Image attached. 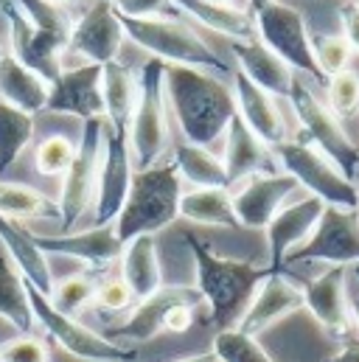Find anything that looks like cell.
Masks as SVG:
<instances>
[{
  "label": "cell",
  "mask_w": 359,
  "mask_h": 362,
  "mask_svg": "<svg viewBox=\"0 0 359 362\" xmlns=\"http://www.w3.org/2000/svg\"><path fill=\"white\" fill-rule=\"evenodd\" d=\"M163 88L166 104L172 107V115L188 144L211 146L225 135L230 118L236 115L233 90L208 71L166 65Z\"/></svg>",
  "instance_id": "1"
},
{
  "label": "cell",
  "mask_w": 359,
  "mask_h": 362,
  "mask_svg": "<svg viewBox=\"0 0 359 362\" xmlns=\"http://www.w3.org/2000/svg\"><path fill=\"white\" fill-rule=\"evenodd\" d=\"M185 245L191 250L194 270H196L194 286L199 289L202 303H208L213 326H219V332L233 329L239 317L245 315V309L250 306L256 289L272 272L269 267H259L256 262L219 256L196 236H185Z\"/></svg>",
  "instance_id": "2"
},
{
  "label": "cell",
  "mask_w": 359,
  "mask_h": 362,
  "mask_svg": "<svg viewBox=\"0 0 359 362\" xmlns=\"http://www.w3.org/2000/svg\"><path fill=\"white\" fill-rule=\"evenodd\" d=\"M182 180L175 163H158L152 169H135L129 194L118 219L112 222L121 245L135 236H155L180 219Z\"/></svg>",
  "instance_id": "3"
},
{
  "label": "cell",
  "mask_w": 359,
  "mask_h": 362,
  "mask_svg": "<svg viewBox=\"0 0 359 362\" xmlns=\"http://www.w3.org/2000/svg\"><path fill=\"white\" fill-rule=\"evenodd\" d=\"M121 17V14H118ZM124 37H129L138 48L160 59L163 65L196 68L208 74H228V62L185 23L169 17H121Z\"/></svg>",
  "instance_id": "4"
},
{
  "label": "cell",
  "mask_w": 359,
  "mask_h": 362,
  "mask_svg": "<svg viewBox=\"0 0 359 362\" xmlns=\"http://www.w3.org/2000/svg\"><path fill=\"white\" fill-rule=\"evenodd\" d=\"M166 65L160 59H146L138 74V101L132 110L126 144L135 169H152L163 163L169 152V104L163 88Z\"/></svg>",
  "instance_id": "5"
},
{
  "label": "cell",
  "mask_w": 359,
  "mask_h": 362,
  "mask_svg": "<svg viewBox=\"0 0 359 362\" xmlns=\"http://www.w3.org/2000/svg\"><path fill=\"white\" fill-rule=\"evenodd\" d=\"M275 163L281 172H286L298 185L309 191V197L323 199L326 205L337 208H357L359 188L351 177H346L317 146L309 141H281L272 146Z\"/></svg>",
  "instance_id": "6"
},
{
  "label": "cell",
  "mask_w": 359,
  "mask_h": 362,
  "mask_svg": "<svg viewBox=\"0 0 359 362\" xmlns=\"http://www.w3.org/2000/svg\"><path fill=\"white\" fill-rule=\"evenodd\" d=\"M286 98L292 101V110L298 115L300 129L306 132V141L317 146L346 177L354 180V175L359 172V149L351 141V135L346 132L343 121L314 95V90L303 82L300 74H295L292 90Z\"/></svg>",
  "instance_id": "7"
},
{
  "label": "cell",
  "mask_w": 359,
  "mask_h": 362,
  "mask_svg": "<svg viewBox=\"0 0 359 362\" xmlns=\"http://www.w3.org/2000/svg\"><path fill=\"white\" fill-rule=\"evenodd\" d=\"M28 303H31V315L34 323L42 326L51 340H57L68 354L79 357L88 362H135L138 351L135 349H124L118 343H112L110 337H101L98 332L88 329L79 317H71L65 312H59L48 295L37 292L28 284Z\"/></svg>",
  "instance_id": "8"
},
{
  "label": "cell",
  "mask_w": 359,
  "mask_h": 362,
  "mask_svg": "<svg viewBox=\"0 0 359 362\" xmlns=\"http://www.w3.org/2000/svg\"><path fill=\"white\" fill-rule=\"evenodd\" d=\"M101 160H104V118L85 121L82 138L76 144V158L62 177V191L57 202L62 233L73 230V225L88 214V208H93Z\"/></svg>",
  "instance_id": "9"
},
{
  "label": "cell",
  "mask_w": 359,
  "mask_h": 362,
  "mask_svg": "<svg viewBox=\"0 0 359 362\" xmlns=\"http://www.w3.org/2000/svg\"><path fill=\"white\" fill-rule=\"evenodd\" d=\"M253 20H256V37L275 57H281L295 74L309 76L314 82H326L312 54V37H309L306 20L298 8L275 0L261 11H256Z\"/></svg>",
  "instance_id": "10"
},
{
  "label": "cell",
  "mask_w": 359,
  "mask_h": 362,
  "mask_svg": "<svg viewBox=\"0 0 359 362\" xmlns=\"http://www.w3.org/2000/svg\"><path fill=\"white\" fill-rule=\"evenodd\" d=\"M303 262H326L331 267H359V211L326 205L314 233L289 253L286 264Z\"/></svg>",
  "instance_id": "11"
},
{
  "label": "cell",
  "mask_w": 359,
  "mask_h": 362,
  "mask_svg": "<svg viewBox=\"0 0 359 362\" xmlns=\"http://www.w3.org/2000/svg\"><path fill=\"white\" fill-rule=\"evenodd\" d=\"M0 11L8 23V54L17 62H23L25 68H31L34 74H40L45 82H54L62 74L65 45H59L54 37L42 34L37 25H31V20L23 14L17 0H3Z\"/></svg>",
  "instance_id": "12"
},
{
  "label": "cell",
  "mask_w": 359,
  "mask_h": 362,
  "mask_svg": "<svg viewBox=\"0 0 359 362\" xmlns=\"http://www.w3.org/2000/svg\"><path fill=\"white\" fill-rule=\"evenodd\" d=\"M135 175L129 144L124 135H115L104 124V160L98 172L95 199H93V225H112L124 208L129 194V182Z\"/></svg>",
  "instance_id": "13"
},
{
  "label": "cell",
  "mask_w": 359,
  "mask_h": 362,
  "mask_svg": "<svg viewBox=\"0 0 359 362\" xmlns=\"http://www.w3.org/2000/svg\"><path fill=\"white\" fill-rule=\"evenodd\" d=\"M182 303H191V306L202 303L199 289L191 286V284H163L155 295H149L146 300H138L132 306L129 317L115 332L112 343L124 346V343H149V340H155L158 334L166 332L169 315Z\"/></svg>",
  "instance_id": "14"
},
{
  "label": "cell",
  "mask_w": 359,
  "mask_h": 362,
  "mask_svg": "<svg viewBox=\"0 0 359 362\" xmlns=\"http://www.w3.org/2000/svg\"><path fill=\"white\" fill-rule=\"evenodd\" d=\"M124 45L121 17L107 0H95L88 11L73 23L68 51L88 59V65H107L115 62Z\"/></svg>",
  "instance_id": "15"
},
{
  "label": "cell",
  "mask_w": 359,
  "mask_h": 362,
  "mask_svg": "<svg viewBox=\"0 0 359 362\" xmlns=\"http://www.w3.org/2000/svg\"><path fill=\"white\" fill-rule=\"evenodd\" d=\"M300 289L306 309L331 337H346L351 332L354 309L348 298V267H329L317 278L306 281Z\"/></svg>",
  "instance_id": "16"
},
{
  "label": "cell",
  "mask_w": 359,
  "mask_h": 362,
  "mask_svg": "<svg viewBox=\"0 0 359 362\" xmlns=\"http://www.w3.org/2000/svg\"><path fill=\"white\" fill-rule=\"evenodd\" d=\"M323 208L326 202L317 199V197H306L300 202H292V205H283L267 228V250H269V272L278 275L286 267V259L289 253H295L317 228L320 216H323Z\"/></svg>",
  "instance_id": "17"
},
{
  "label": "cell",
  "mask_w": 359,
  "mask_h": 362,
  "mask_svg": "<svg viewBox=\"0 0 359 362\" xmlns=\"http://www.w3.org/2000/svg\"><path fill=\"white\" fill-rule=\"evenodd\" d=\"M303 306H306L303 289L295 281H289L283 272L267 275L264 284L256 289L250 306L245 309V315L239 317V323L233 329H239V332H245V334H250V337L259 340L275 323L286 320L289 315H295Z\"/></svg>",
  "instance_id": "18"
},
{
  "label": "cell",
  "mask_w": 359,
  "mask_h": 362,
  "mask_svg": "<svg viewBox=\"0 0 359 362\" xmlns=\"http://www.w3.org/2000/svg\"><path fill=\"white\" fill-rule=\"evenodd\" d=\"M295 188H298V182L292 180L286 172L256 175V177H247L245 182H239V188L230 191L239 228L264 230L272 222V216L283 208L286 197Z\"/></svg>",
  "instance_id": "19"
},
{
  "label": "cell",
  "mask_w": 359,
  "mask_h": 362,
  "mask_svg": "<svg viewBox=\"0 0 359 362\" xmlns=\"http://www.w3.org/2000/svg\"><path fill=\"white\" fill-rule=\"evenodd\" d=\"M48 112L76 115L82 121L104 118V95H101V65H79L62 68V74L51 82Z\"/></svg>",
  "instance_id": "20"
},
{
  "label": "cell",
  "mask_w": 359,
  "mask_h": 362,
  "mask_svg": "<svg viewBox=\"0 0 359 362\" xmlns=\"http://www.w3.org/2000/svg\"><path fill=\"white\" fill-rule=\"evenodd\" d=\"M37 247L48 256H68L82 262L90 270H107L112 262L121 259V239L112 225H93L88 230H68L59 236H34Z\"/></svg>",
  "instance_id": "21"
},
{
  "label": "cell",
  "mask_w": 359,
  "mask_h": 362,
  "mask_svg": "<svg viewBox=\"0 0 359 362\" xmlns=\"http://www.w3.org/2000/svg\"><path fill=\"white\" fill-rule=\"evenodd\" d=\"M225 172L230 188H236L239 182L256 175H272L281 172L272 155V146H267L239 115L230 118L228 129H225Z\"/></svg>",
  "instance_id": "22"
},
{
  "label": "cell",
  "mask_w": 359,
  "mask_h": 362,
  "mask_svg": "<svg viewBox=\"0 0 359 362\" xmlns=\"http://www.w3.org/2000/svg\"><path fill=\"white\" fill-rule=\"evenodd\" d=\"M233 98H236V115L267 146L286 141V124H283V115H281V107H278L275 95H269L259 85H253L245 74L236 71V76H233Z\"/></svg>",
  "instance_id": "23"
},
{
  "label": "cell",
  "mask_w": 359,
  "mask_h": 362,
  "mask_svg": "<svg viewBox=\"0 0 359 362\" xmlns=\"http://www.w3.org/2000/svg\"><path fill=\"white\" fill-rule=\"evenodd\" d=\"M0 245L6 256L14 262V267L20 270V275L25 278V284H31L37 292L51 298L54 275L48 267V256L34 242V233H28L17 219H8L0 214Z\"/></svg>",
  "instance_id": "24"
},
{
  "label": "cell",
  "mask_w": 359,
  "mask_h": 362,
  "mask_svg": "<svg viewBox=\"0 0 359 362\" xmlns=\"http://www.w3.org/2000/svg\"><path fill=\"white\" fill-rule=\"evenodd\" d=\"M233 57L239 62V74H245L253 85H259L269 95H289L295 71L281 57H275L259 37L233 42Z\"/></svg>",
  "instance_id": "25"
},
{
  "label": "cell",
  "mask_w": 359,
  "mask_h": 362,
  "mask_svg": "<svg viewBox=\"0 0 359 362\" xmlns=\"http://www.w3.org/2000/svg\"><path fill=\"white\" fill-rule=\"evenodd\" d=\"M101 95H104V124L115 132L124 135L129 132L132 110L138 101V76L129 65L121 59L107 62L101 68Z\"/></svg>",
  "instance_id": "26"
},
{
  "label": "cell",
  "mask_w": 359,
  "mask_h": 362,
  "mask_svg": "<svg viewBox=\"0 0 359 362\" xmlns=\"http://www.w3.org/2000/svg\"><path fill=\"white\" fill-rule=\"evenodd\" d=\"M121 281L132 289L135 300H146L163 286V267L155 236H135L121 250Z\"/></svg>",
  "instance_id": "27"
},
{
  "label": "cell",
  "mask_w": 359,
  "mask_h": 362,
  "mask_svg": "<svg viewBox=\"0 0 359 362\" xmlns=\"http://www.w3.org/2000/svg\"><path fill=\"white\" fill-rule=\"evenodd\" d=\"M48 93H51V82H45L40 74L17 62L8 51L0 57V98L3 101H8L11 107L28 115H37L45 110Z\"/></svg>",
  "instance_id": "28"
},
{
  "label": "cell",
  "mask_w": 359,
  "mask_h": 362,
  "mask_svg": "<svg viewBox=\"0 0 359 362\" xmlns=\"http://www.w3.org/2000/svg\"><path fill=\"white\" fill-rule=\"evenodd\" d=\"M172 6L182 8L191 20H196L199 25L233 40V42H245V40H256V20L247 8L236 6V3H208V0H172Z\"/></svg>",
  "instance_id": "29"
},
{
  "label": "cell",
  "mask_w": 359,
  "mask_h": 362,
  "mask_svg": "<svg viewBox=\"0 0 359 362\" xmlns=\"http://www.w3.org/2000/svg\"><path fill=\"white\" fill-rule=\"evenodd\" d=\"M180 216L211 228H239L230 188H191L182 191Z\"/></svg>",
  "instance_id": "30"
},
{
  "label": "cell",
  "mask_w": 359,
  "mask_h": 362,
  "mask_svg": "<svg viewBox=\"0 0 359 362\" xmlns=\"http://www.w3.org/2000/svg\"><path fill=\"white\" fill-rule=\"evenodd\" d=\"M0 320L6 326H11V332H17V334L34 332L28 284L6 253H0Z\"/></svg>",
  "instance_id": "31"
},
{
  "label": "cell",
  "mask_w": 359,
  "mask_h": 362,
  "mask_svg": "<svg viewBox=\"0 0 359 362\" xmlns=\"http://www.w3.org/2000/svg\"><path fill=\"white\" fill-rule=\"evenodd\" d=\"M180 180L191 182L194 188H230L228 172L222 158H216L208 146H196V144H180L175 146V160Z\"/></svg>",
  "instance_id": "32"
},
{
  "label": "cell",
  "mask_w": 359,
  "mask_h": 362,
  "mask_svg": "<svg viewBox=\"0 0 359 362\" xmlns=\"http://www.w3.org/2000/svg\"><path fill=\"white\" fill-rule=\"evenodd\" d=\"M0 214L8 219H59V205L23 182L0 180Z\"/></svg>",
  "instance_id": "33"
},
{
  "label": "cell",
  "mask_w": 359,
  "mask_h": 362,
  "mask_svg": "<svg viewBox=\"0 0 359 362\" xmlns=\"http://www.w3.org/2000/svg\"><path fill=\"white\" fill-rule=\"evenodd\" d=\"M34 115L11 107L0 98V175L23 155V149L34 138Z\"/></svg>",
  "instance_id": "34"
},
{
  "label": "cell",
  "mask_w": 359,
  "mask_h": 362,
  "mask_svg": "<svg viewBox=\"0 0 359 362\" xmlns=\"http://www.w3.org/2000/svg\"><path fill=\"white\" fill-rule=\"evenodd\" d=\"M17 6L31 20V25H37L42 34L54 37L68 51V40H71V31H73V23H76L68 6H59V3H51V0H17Z\"/></svg>",
  "instance_id": "35"
},
{
  "label": "cell",
  "mask_w": 359,
  "mask_h": 362,
  "mask_svg": "<svg viewBox=\"0 0 359 362\" xmlns=\"http://www.w3.org/2000/svg\"><path fill=\"white\" fill-rule=\"evenodd\" d=\"M211 354L216 357V362H275L256 337H250L239 329L216 332V337L211 343Z\"/></svg>",
  "instance_id": "36"
},
{
  "label": "cell",
  "mask_w": 359,
  "mask_h": 362,
  "mask_svg": "<svg viewBox=\"0 0 359 362\" xmlns=\"http://www.w3.org/2000/svg\"><path fill=\"white\" fill-rule=\"evenodd\" d=\"M95 281L90 278L88 272H76V275H68L62 281H54V292H51V303L76 317L79 312H85L88 306H93V295H95Z\"/></svg>",
  "instance_id": "37"
},
{
  "label": "cell",
  "mask_w": 359,
  "mask_h": 362,
  "mask_svg": "<svg viewBox=\"0 0 359 362\" xmlns=\"http://www.w3.org/2000/svg\"><path fill=\"white\" fill-rule=\"evenodd\" d=\"M312 54H314V62H317V68H320L326 82L334 74L348 71L351 57H354V51L346 42L343 34H317V37H312Z\"/></svg>",
  "instance_id": "38"
},
{
  "label": "cell",
  "mask_w": 359,
  "mask_h": 362,
  "mask_svg": "<svg viewBox=\"0 0 359 362\" xmlns=\"http://www.w3.org/2000/svg\"><path fill=\"white\" fill-rule=\"evenodd\" d=\"M73 158H76V144L68 135H48L37 146L34 166L45 177H65V172L71 169Z\"/></svg>",
  "instance_id": "39"
},
{
  "label": "cell",
  "mask_w": 359,
  "mask_h": 362,
  "mask_svg": "<svg viewBox=\"0 0 359 362\" xmlns=\"http://www.w3.org/2000/svg\"><path fill=\"white\" fill-rule=\"evenodd\" d=\"M326 107L340 118H354L359 112V74L357 71H343V74H334L329 82H326Z\"/></svg>",
  "instance_id": "40"
},
{
  "label": "cell",
  "mask_w": 359,
  "mask_h": 362,
  "mask_svg": "<svg viewBox=\"0 0 359 362\" xmlns=\"http://www.w3.org/2000/svg\"><path fill=\"white\" fill-rule=\"evenodd\" d=\"M0 362H51V351L34 334H14L0 343Z\"/></svg>",
  "instance_id": "41"
},
{
  "label": "cell",
  "mask_w": 359,
  "mask_h": 362,
  "mask_svg": "<svg viewBox=\"0 0 359 362\" xmlns=\"http://www.w3.org/2000/svg\"><path fill=\"white\" fill-rule=\"evenodd\" d=\"M138 300L132 295V289L121 281V278H107L95 286V295H93V306L95 309H104V312H124V309H132Z\"/></svg>",
  "instance_id": "42"
},
{
  "label": "cell",
  "mask_w": 359,
  "mask_h": 362,
  "mask_svg": "<svg viewBox=\"0 0 359 362\" xmlns=\"http://www.w3.org/2000/svg\"><path fill=\"white\" fill-rule=\"evenodd\" d=\"M172 0H112V8L121 17H160Z\"/></svg>",
  "instance_id": "43"
},
{
  "label": "cell",
  "mask_w": 359,
  "mask_h": 362,
  "mask_svg": "<svg viewBox=\"0 0 359 362\" xmlns=\"http://www.w3.org/2000/svg\"><path fill=\"white\" fill-rule=\"evenodd\" d=\"M337 17H340V28H343L346 42L351 45V51H357V54H359V6H357V3L340 6Z\"/></svg>",
  "instance_id": "44"
},
{
  "label": "cell",
  "mask_w": 359,
  "mask_h": 362,
  "mask_svg": "<svg viewBox=\"0 0 359 362\" xmlns=\"http://www.w3.org/2000/svg\"><path fill=\"white\" fill-rule=\"evenodd\" d=\"M326 362H359V340L348 337V343H343V349L331 354Z\"/></svg>",
  "instance_id": "45"
},
{
  "label": "cell",
  "mask_w": 359,
  "mask_h": 362,
  "mask_svg": "<svg viewBox=\"0 0 359 362\" xmlns=\"http://www.w3.org/2000/svg\"><path fill=\"white\" fill-rule=\"evenodd\" d=\"M175 362H216V357L211 351H202V354H191V357H182V360H175Z\"/></svg>",
  "instance_id": "46"
},
{
  "label": "cell",
  "mask_w": 359,
  "mask_h": 362,
  "mask_svg": "<svg viewBox=\"0 0 359 362\" xmlns=\"http://www.w3.org/2000/svg\"><path fill=\"white\" fill-rule=\"evenodd\" d=\"M269 3H275V0H250V3H247V6H250L247 11H250V14H256V11H261L264 6H269Z\"/></svg>",
  "instance_id": "47"
},
{
  "label": "cell",
  "mask_w": 359,
  "mask_h": 362,
  "mask_svg": "<svg viewBox=\"0 0 359 362\" xmlns=\"http://www.w3.org/2000/svg\"><path fill=\"white\" fill-rule=\"evenodd\" d=\"M351 309H354V323L359 326V298L354 300V303H351Z\"/></svg>",
  "instance_id": "48"
},
{
  "label": "cell",
  "mask_w": 359,
  "mask_h": 362,
  "mask_svg": "<svg viewBox=\"0 0 359 362\" xmlns=\"http://www.w3.org/2000/svg\"><path fill=\"white\" fill-rule=\"evenodd\" d=\"M51 3H59V6H71V3H76V0H51Z\"/></svg>",
  "instance_id": "49"
},
{
  "label": "cell",
  "mask_w": 359,
  "mask_h": 362,
  "mask_svg": "<svg viewBox=\"0 0 359 362\" xmlns=\"http://www.w3.org/2000/svg\"><path fill=\"white\" fill-rule=\"evenodd\" d=\"M208 3H225V6H228V3H233V0H208Z\"/></svg>",
  "instance_id": "50"
},
{
  "label": "cell",
  "mask_w": 359,
  "mask_h": 362,
  "mask_svg": "<svg viewBox=\"0 0 359 362\" xmlns=\"http://www.w3.org/2000/svg\"><path fill=\"white\" fill-rule=\"evenodd\" d=\"M3 54H6V48H3V45H0V57H3Z\"/></svg>",
  "instance_id": "51"
},
{
  "label": "cell",
  "mask_w": 359,
  "mask_h": 362,
  "mask_svg": "<svg viewBox=\"0 0 359 362\" xmlns=\"http://www.w3.org/2000/svg\"><path fill=\"white\" fill-rule=\"evenodd\" d=\"M357 188H359V182H357ZM357 211H359V205H357Z\"/></svg>",
  "instance_id": "52"
},
{
  "label": "cell",
  "mask_w": 359,
  "mask_h": 362,
  "mask_svg": "<svg viewBox=\"0 0 359 362\" xmlns=\"http://www.w3.org/2000/svg\"><path fill=\"white\" fill-rule=\"evenodd\" d=\"M357 275H359V267H357Z\"/></svg>",
  "instance_id": "53"
},
{
  "label": "cell",
  "mask_w": 359,
  "mask_h": 362,
  "mask_svg": "<svg viewBox=\"0 0 359 362\" xmlns=\"http://www.w3.org/2000/svg\"><path fill=\"white\" fill-rule=\"evenodd\" d=\"M107 3H112V0H107Z\"/></svg>",
  "instance_id": "54"
},
{
  "label": "cell",
  "mask_w": 359,
  "mask_h": 362,
  "mask_svg": "<svg viewBox=\"0 0 359 362\" xmlns=\"http://www.w3.org/2000/svg\"><path fill=\"white\" fill-rule=\"evenodd\" d=\"M357 6H359V0H357Z\"/></svg>",
  "instance_id": "55"
}]
</instances>
